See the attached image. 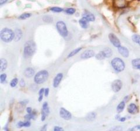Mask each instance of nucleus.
<instances>
[{
  "label": "nucleus",
  "instance_id": "nucleus-1",
  "mask_svg": "<svg viewBox=\"0 0 140 131\" xmlns=\"http://www.w3.org/2000/svg\"><path fill=\"white\" fill-rule=\"evenodd\" d=\"M36 50V45L33 40H29L25 43L23 49V56L28 58L33 55Z\"/></svg>",
  "mask_w": 140,
  "mask_h": 131
},
{
  "label": "nucleus",
  "instance_id": "nucleus-2",
  "mask_svg": "<svg viewBox=\"0 0 140 131\" xmlns=\"http://www.w3.org/2000/svg\"><path fill=\"white\" fill-rule=\"evenodd\" d=\"M14 32L11 29L7 28L3 29L0 32L1 39L3 41L7 43L11 42L13 39H14Z\"/></svg>",
  "mask_w": 140,
  "mask_h": 131
},
{
  "label": "nucleus",
  "instance_id": "nucleus-3",
  "mask_svg": "<svg viewBox=\"0 0 140 131\" xmlns=\"http://www.w3.org/2000/svg\"><path fill=\"white\" fill-rule=\"evenodd\" d=\"M49 78V73L47 70H43L39 72L35 75V82L37 84L43 83Z\"/></svg>",
  "mask_w": 140,
  "mask_h": 131
},
{
  "label": "nucleus",
  "instance_id": "nucleus-4",
  "mask_svg": "<svg viewBox=\"0 0 140 131\" xmlns=\"http://www.w3.org/2000/svg\"><path fill=\"white\" fill-rule=\"evenodd\" d=\"M112 66L117 72H122L125 69V64L122 59L116 57L113 59L111 62Z\"/></svg>",
  "mask_w": 140,
  "mask_h": 131
},
{
  "label": "nucleus",
  "instance_id": "nucleus-5",
  "mask_svg": "<svg viewBox=\"0 0 140 131\" xmlns=\"http://www.w3.org/2000/svg\"><path fill=\"white\" fill-rule=\"evenodd\" d=\"M56 28L57 29V30L62 37H67L68 35V29L65 23L62 21H58L56 24Z\"/></svg>",
  "mask_w": 140,
  "mask_h": 131
},
{
  "label": "nucleus",
  "instance_id": "nucleus-6",
  "mask_svg": "<svg viewBox=\"0 0 140 131\" xmlns=\"http://www.w3.org/2000/svg\"><path fill=\"white\" fill-rule=\"evenodd\" d=\"M122 83L120 80H115L112 83V90L115 93L119 92L122 89Z\"/></svg>",
  "mask_w": 140,
  "mask_h": 131
},
{
  "label": "nucleus",
  "instance_id": "nucleus-7",
  "mask_svg": "<svg viewBox=\"0 0 140 131\" xmlns=\"http://www.w3.org/2000/svg\"><path fill=\"white\" fill-rule=\"evenodd\" d=\"M109 38L110 42L112 43V44L113 45L114 47L118 48L121 46L120 41L119 38H118L114 34H113V33H110V34L109 35Z\"/></svg>",
  "mask_w": 140,
  "mask_h": 131
},
{
  "label": "nucleus",
  "instance_id": "nucleus-8",
  "mask_svg": "<svg viewBox=\"0 0 140 131\" xmlns=\"http://www.w3.org/2000/svg\"><path fill=\"white\" fill-rule=\"evenodd\" d=\"M50 110L49 105H48L47 103L45 102L43 104V107H42V118L41 120L42 121H44L46 118V117L49 114Z\"/></svg>",
  "mask_w": 140,
  "mask_h": 131
},
{
  "label": "nucleus",
  "instance_id": "nucleus-9",
  "mask_svg": "<svg viewBox=\"0 0 140 131\" xmlns=\"http://www.w3.org/2000/svg\"><path fill=\"white\" fill-rule=\"evenodd\" d=\"M60 115L65 120H70L72 117L71 113L64 108H61L60 110Z\"/></svg>",
  "mask_w": 140,
  "mask_h": 131
},
{
  "label": "nucleus",
  "instance_id": "nucleus-10",
  "mask_svg": "<svg viewBox=\"0 0 140 131\" xmlns=\"http://www.w3.org/2000/svg\"><path fill=\"white\" fill-rule=\"evenodd\" d=\"M95 56V52L92 50H87L81 55V58L83 59H87L91 58Z\"/></svg>",
  "mask_w": 140,
  "mask_h": 131
},
{
  "label": "nucleus",
  "instance_id": "nucleus-11",
  "mask_svg": "<svg viewBox=\"0 0 140 131\" xmlns=\"http://www.w3.org/2000/svg\"><path fill=\"white\" fill-rule=\"evenodd\" d=\"M83 18H85L89 22H93L95 20V17L92 13L90 12L89 11H85L82 14Z\"/></svg>",
  "mask_w": 140,
  "mask_h": 131
},
{
  "label": "nucleus",
  "instance_id": "nucleus-12",
  "mask_svg": "<svg viewBox=\"0 0 140 131\" xmlns=\"http://www.w3.org/2000/svg\"><path fill=\"white\" fill-rule=\"evenodd\" d=\"M62 77H63V75L62 73H58L56 75V76L55 77V78H54L53 81V86L55 88L57 87L59 85L60 83L62 80Z\"/></svg>",
  "mask_w": 140,
  "mask_h": 131
},
{
  "label": "nucleus",
  "instance_id": "nucleus-13",
  "mask_svg": "<svg viewBox=\"0 0 140 131\" xmlns=\"http://www.w3.org/2000/svg\"><path fill=\"white\" fill-rule=\"evenodd\" d=\"M118 51H119V53L124 57H128L129 56V51L127 48L124 47V46H120L118 47Z\"/></svg>",
  "mask_w": 140,
  "mask_h": 131
},
{
  "label": "nucleus",
  "instance_id": "nucleus-14",
  "mask_svg": "<svg viewBox=\"0 0 140 131\" xmlns=\"http://www.w3.org/2000/svg\"><path fill=\"white\" fill-rule=\"evenodd\" d=\"M127 111L128 112L131 114H135V113L138 112V108L135 104H130L128 106Z\"/></svg>",
  "mask_w": 140,
  "mask_h": 131
},
{
  "label": "nucleus",
  "instance_id": "nucleus-15",
  "mask_svg": "<svg viewBox=\"0 0 140 131\" xmlns=\"http://www.w3.org/2000/svg\"><path fill=\"white\" fill-rule=\"evenodd\" d=\"M114 5L117 8H124L126 6L125 0H114Z\"/></svg>",
  "mask_w": 140,
  "mask_h": 131
},
{
  "label": "nucleus",
  "instance_id": "nucleus-16",
  "mask_svg": "<svg viewBox=\"0 0 140 131\" xmlns=\"http://www.w3.org/2000/svg\"><path fill=\"white\" fill-rule=\"evenodd\" d=\"M35 74V70L31 67H28L25 69L24 72L25 76L27 78H30L34 75Z\"/></svg>",
  "mask_w": 140,
  "mask_h": 131
},
{
  "label": "nucleus",
  "instance_id": "nucleus-17",
  "mask_svg": "<svg viewBox=\"0 0 140 131\" xmlns=\"http://www.w3.org/2000/svg\"><path fill=\"white\" fill-rule=\"evenodd\" d=\"M14 34V40L15 42H18L21 39L22 36V32L19 29H18L15 30Z\"/></svg>",
  "mask_w": 140,
  "mask_h": 131
},
{
  "label": "nucleus",
  "instance_id": "nucleus-18",
  "mask_svg": "<svg viewBox=\"0 0 140 131\" xmlns=\"http://www.w3.org/2000/svg\"><path fill=\"white\" fill-rule=\"evenodd\" d=\"M7 61L5 59H0V69H1V72H3L7 69Z\"/></svg>",
  "mask_w": 140,
  "mask_h": 131
},
{
  "label": "nucleus",
  "instance_id": "nucleus-19",
  "mask_svg": "<svg viewBox=\"0 0 140 131\" xmlns=\"http://www.w3.org/2000/svg\"><path fill=\"white\" fill-rule=\"evenodd\" d=\"M79 23L80 25H81V27L82 28L86 29L88 27L89 21L86 19L85 18H83V17L79 21Z\"/></svg>",
  "mask_w": 140,
  "mask_h": 131
},
{
  "label": "nucleus",
  "instance_id": "nucleus-20",
  "mask_svg": "<svg viewBox=\"0 0 140 131\" xmlns=\"http://www.w3.org/2000/svg\"><path fill=\"white\" fill-rule=\"evenodd\" d=\"M102 51H103V53H104V55L105 56V57L106 58L110 57L112 56V55H113V52H112V50L109 47L105 48L104 50Z\"/></svg>",
  "mask_w": 140,
  "mask_h": 131
},
{
  "label": "nucleus",
  "instance_id": "nucleus-21",
  "mask_svg": "<svg viewBox=\"0 0 140 131\" xmlns=\"http://www.w3.org/2000/svg\"><path fill=\"white\" fill-rule=\"evenodd\" d=\"M132 66L135 69H140V58L132 60Z\"/></svg>",
  "mask_w": 140,
  "mask_h": 131
},
{
  "label": "nucleus",
  "instance_id": "nucleus-22",
  "mask_svg": "<svg viewBox=\"0 0 140 131\" xmlns=\"http://www.w3.org/2000/svg\"><path fill=\"white\" fill-rule=\"evenodd\" d=\"M96 114L95 112H90L89 113V114H88V115L86 116V119H87V121H93V120H95L96 118Z\"/></svg>",
  "mask_w": 140,
  "mask_h": 131
},
{
  "label": "nucleus",
  "instance_id": "nucleus-23",
  "mask_svg": "<svg viewBox=\"0 0 140 131\" xmlns=\"http://www.w3.org/2000/svg\"><path fill=\"white\" fill-rule=\"evenodd\" d=\"M125 101H122L121 103H120V104L118 105L117 107V111L119 113L122 112V111L124 110L125 108Z\"/></svg>",
  "mask_w": 140,
  "mask_h": 131
},
{
  "label": "nucleus",
  "instance_id": "nucleus-24",
  "mask_svg": "<svg viewBox=\"0 0 140 131\" xmlns=\"http://www.w3.org/2000/svg\"><path fill=\"white\" fill-rule=\"evenodd\" d=\"M18 126L19 127H29L30 126V122L29 121H27L26 122H19L18 123Z\"/></svg>",
  "mask_w": 140,
  "mask_h": 131
},
{
  "label": "nucleus",
  "instance_id": "nucleus-25",
  "mask_svg": "<svg viewBox=\"0 0 140 131\" xmlns=\"http://www.w3.org/2000/svg\"><path fill=\"white\" fill-rule=\"evenodd\" d=\"M132 39L134 42L138 44L140 46V35H134L132 36Z\"/></svg>",
  "mask_w": 140,
  "mask_h": 131
},
{
  "label": "nucleus",
  "instance_id": "nucleus-26",
  "mask_svg": "<svg viewBox=\"0 0 140 131\" xmlns=\"http://www.w3.org/2000/svg\"><path fill=\"white\" fill-rule=\"evenodd\" d=\"M82 50V47H79V48H77V49H75V50H72V52H71V53H70L69 55H68V57H71L74 56V55H75L76 54H77L78 53L79 51H81Z\"/></svg>",
  "mask_w": 140,
  "mask_h": 131
},
{
  "label": "nucleus",
  "instance_id": "nucleus-27",
  "mask_svg": "<svg viewBox=\"0 0 140 131\" xmlns=\"http://www.w3.org/2000/svg\"><path fill=\"white\" fill-rule=\"evenodd\" d=\"M96 59L101 60L105 59L106 57H105V56L104 53H103V51H100L99 53H97V55H96Z\"/></svg>",
  "mask_w": 140,
  "mask_h": 131
},
{
  "label": "nucleus",
  "instance_id": "nucleus-28",
  "mask_svg": "<svg viewBox=\"0 0 140 131\" xmlns=\"http://www.w3.org/2000/svg\"><path fill=\"white\" fill-rule=\"evenodd\" d=\"M35 115H36V113H35V112H32L31 113H28V114L26 115L25 116V120L26 121H29L30 120V119L34 118Z\"/></svg>",
  "mask_w": 140,
  "mask_h": 131
},
{
  "label": "nucleus",
  "instance_id": "nucleus-29",
  "mask_svg": "<svg viewBox=\"0 0 140 131\" xmlns=\"http://www.w3.org/2000/svg\"><path fill=\"white\" fill-rule=\"evenodd\" d=\"M31 16V14H29V13H24V14L20 15L19 17V18L20 19H25L26 18H28Z\"/></svg>",
  "mask_w": 140,
  "mask_h": 131
},
{
  "label": "nucleus",
  "instance_id": "nucleus-30",
  "mask_svg": "<svg viewBox=\"0 0 140 131\" xmlns=\"http://www.w3.org/2000/svg\"><path fill=\"white\" fill-rule=\"evenodd\" d=\"M44 88H41L40 91H39V101L40 102L43 100V95L44 94Z\"/></svg>",
  "mask_w": 140,
  "mask_h": 131
},
{
  "label": "nucleus",
  "instance_id": "nucleus-31",
  "mask_svg": "<svg viewBox=\"0 0 140 131\" xmlns=\"http://www.w3.org/2000/svg\"><path fill=\"white\" fill-rule=\"evenodd\" d=\"M50 10L52 12H62V11H63V9L61 8H60V7H52V8H51Z\"/></svg>",
  "mask_w": 140,
  "mask_h": 131
},
{
  "label": "nucleus",
  "instance_id": "nucleus-32",
  "mask_svg": "<svg viewBox=\"0 0 140 131\" xmlns=\"http://www.w3.org/2000/svg\"><path fill=\"white\" fill-rule=\"evenodd\" d=\"M18 83V79L17 78H13V79L12 80V81H11L10 85H11L12 87H14L17 85Z\"/></svg>",
  "mask_w": 140,
  "mask_h": 131
},
{
  "label": "nucleus",
  "instance_id": "nucleus-33",
  "mask_svg": "<svg viewBox=\"0 0 140 131\" xmlns=\"http://www.w3.org/2000/svg\"><path fill=\"white\" fill-rule=\"evenodd\" d=\"M65 12L68 14H73L75 12V9L74 8H68L65 10Z\"/></svg>",
  "mask_w": 140,
  "mask_h": 131
},
{
  "label": "nucleus",
  "instance_id": "nucleus-34",
  "mask_svg": "<svg viewBox=\"0 0 140 131\" xmlns=\"http://www.w3.org/2000/svg\"><path fill=\"white\" fill-rule=\"evenodd\" d=\"M128 131H140V125H136V126H134L132 128H130V129H128Z\"/></svg>",
  "mask_w": 140,
  "mask_h": 131
},
{
  "label": "nucleus",
  "instance_id": "nucleus-35",
  "mask_svg": "<svg viewBox=\"0 0 140 131\" xmlns=\"http://www.w3.org/2000/svg\"><path fill=\"white\" fill-rule=\"evenodd\" d=\"M6 79H7V75L6 74H2L0 76V81H1V83H3L4 82H5Z\"/></svg>",
  "mask_w": 140,
  "mask_h": 131
},
{
  "label": "nucleus",
  "instance_id": "nucleus-36",
  "mask_svg": "<svg viewBox=\"0 0 140 131\" xmlns=\"http://www.w3.org/2000/svg\"><path fill=\"white\" fill-rule=\"evenodd\" d=\"M111 130H112V131H122V128L121 127H120L119 126H114V128H112V129H111Z\"/></svg>",
  "mask_w": 140,
  "mask_h": 131
},
{
  "label": "nucleus",
  "instance_id": "nucleus-37",
  "mask_svg": "<svg viewBox=\"0 0 140 131\" xmlns=\"http://www.w3.org/2000/svg\"><path fill=\"white\" fill-rule=\"evenodd\" d=\"M19 85L21 87H24L25 86V81L23 80V79L20 80V81L19 82Z\"/></svg>",
  "mask_w": 140,
  "mask_h": 131
},
{
  "label": "nucleus",
  "instance_id": "nucleus-38",
  "mask_svg": "<svg viewBox=\"0 0 140 131\" xmlns=\"http://www.w3.org/2000/svg\"><path fill=\"white\" fill-rule=\"evenodd\" d=\"M64 129H62V128L60 127V126H55L54 128V131H63Z\"/></svg>",
  "mask_w": 140,
  "mask_h": 131
},
{
  "label": "nucleus",
  "instance_id": "nucleus-39",
  "mask_svg": "<svg viewBox=\"0 0 140 131\" xmlns=\"http://www.w3.org/2000/svg\"><path fill=\"white\" fill-rule=\"evenodd\" d=\"M49 88H47L44 90V95L46 96V97H47V96L49 95Z\"/></svg>",
  "mask_w": 140,
  "mask_h": 131
},
{
  "label": "nucleus",
  "instance_id": "nucleus-40",
  "mask_svg": "<svg viewBox=\"0 0 140 131\" xmlns=\"http://www.w3.org/2000/svg\"><path fill=\"white\" fill-rule=\"evenodd\" d=\"M26 111L28 113H31L32 112V110L30 107H27L26 109Z\"/></svg>",
  "mask_w": 140,
  "mask_h": 131
},
{
  "label": "nucleus",
  "instance_id": "nucleus-41",
  "mask_svg": "<svg viewBox=\"0 0 140 131\" xmlns=\"http://www.w3.org/2000/svg\"><path fill=\"white\" fill-rule=\"evenodd\" d=\"M119 120L121 122H124L125 120H126V118L125 117H120L119 119Z\"/></svg>",
  "mask_w": 140,
  "mask_h": 131
},
{
  "label": "nucleus",
  "instance_id": "nucleus-42",
  "mask_svg": "<svg viewBox=\"0 0 140 131\" xmlns=\"http://www.w3.org/2000/svg\"><path fill=\"white\" fill-rule=\"evenodd\" d=\"M7 1L8 0H0V5H3L4 4L6 3V2H7Z\"/></svg>",
  "mask_w": 140,
  "mask_h": 131
}]
</instances>
